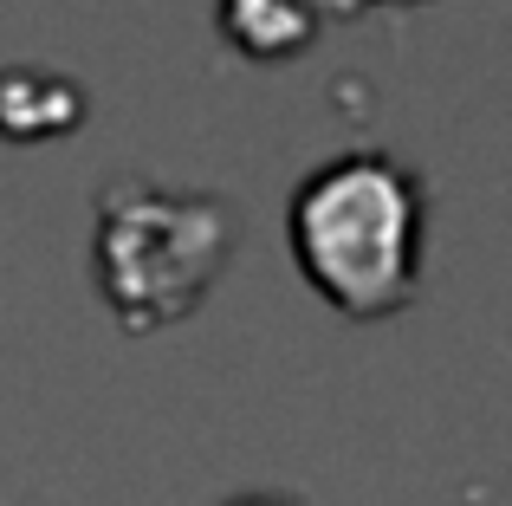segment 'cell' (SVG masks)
I'll list each match as a JSON object with an SVG mask.
<instances>
[{
    "instance_id": "6da1fadb",
    "label": "cell",
    "mask_w": 512,
    "mask_h": 506,
    "mask_svg": "<svg viewBox=\"0 0 512 506\" xmlns=\"http://www.w3.org/2000/svg\"><path fill=\"white\" fill-rule=\"evenodd\" d=\"M422 189L389 156H338L292 195V253L305 279L350 318H389L415 292Z\"/></svg>"
},
{
    "instance_id": "7a4b0ae2",
    "label": "cell",
    "mask_w": 512,
    "mask_h": 506,
    "mask_svg": "<svg viewBox=\"0 0 512 506\" xmlns=\"http://www.w3.org/2000/svg\"><path fill=\"white\" fill-rule=\"evenodd\" d=\"M234 221L214 195H175L124 182L98 208V292L124 331L188 318L227 266Z\"/></svg>"
},
{
    "instance_id": "3957f363",
    "label": "cell",
    "mask_w": 512,
    "mask_h": 506,
    "mask_svg": "<svg viewBox=\"0 0 512 506\" xmlns=\"http://www.w3.org/2000/svg\"><path fill=\"white\" fill-rule=\"evenodd\" d=\"M227 506H305V500H292V494H240V500H227Z\"/></svg>"
}]
</instances>
